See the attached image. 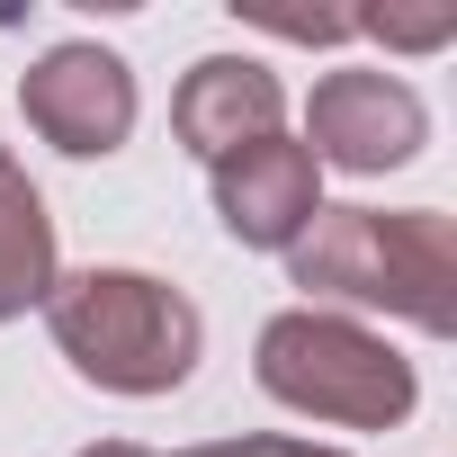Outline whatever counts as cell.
<instances>
[{"label":"cell","instance_id":"8992f818","mask_svg":"<svg viewBox=\"0 0 457 457\" xmlns=\"http://www.w3.org/2000/svg\"><path fill=\"white\" fill-rule=\"evenodd\" d=\"M215 188V224L234 234L243 252H287L305 224L323 215V170L296 135H270V144H243L206 170Z\"/></svg>","mask_w":457,"mask_h":457},{"label":"cell","instance_id":"7a4b0ae2","mask_svg":"<svg viewBox=\"0 0 457 457\" xmlns=\"http://www.w3.org/2000/svg\"><path fill=\"white\" fill-rule=\"evenodd\" d=\"M46 332L72 359L81 386L126 395V403H153V395L188 386V368L206 350L197 305L153 270H72V278H54Z\"/></svg>","mask_w":457,"mask_h":457},{"label":"cell","instance_id":"52a82bcc","mask_svg":"<svg viewBox=\"0 0 457 457\" xmlns=\"http://www.w3.org/2000/svg\"><path fill=\"white\" fill-rule=\"evenodd\" d=\"M170 135L215 170L224 153L287 135V81H278L261 54H206V63H188L179 90H170Z\"/></svg>","mask_w":457,"mask_h":457},{"label":"cell","instance_id":"6da1fadb","mask_svg":"<svg viewBox=\"0 0 457 457\" xmlns=\"http://www.w3.org/2000/svg\"><path fill=\"white\" fill-rule=\"evenodd\" d=\"M287 278L305 305L395 314L430 341L457 332V224L439 206H323L287 243Z\"/></svg>","mask_w":457,"mask_h":457},{"label":"cell","instance_id":"5b68a950","mask_svg":"<svg viewBox=\"0 0 457 457\" xmlns=\"http://www.w3.org/2000/svg\"><path fill=\"white\" fill-rule=\"evenodd\" d=\"M296 144L314 153V170L386 179V170L421 162V144H430V108H421V90H412L403 72H368V63H350V72H323V81H314V99H305V135H296Z\"/></svg>","mask_w":457,"mask_h":457},{"label":"cell","instance_id":"3957f363","mask_svg":"<svg viewBox=\"0 0 457 457\" xmlns=\"http://www.w3.org/2000/svg\"><path fill=\"white\" fill-rule=\"evenodd\" d=\"M252 377H261L270 403H287L305 421H332V430H395L421 403L412 359L386 332H368L359 314H323V305L270 314L261 341H252Z\"/></svg>","mask_w":457,"mask_h":457},{"label":"cell","instance_id":"ba28073f","mask_svg":"<svg viewBox=\"0 0 457 457\" xmlns=\"http://www.w3.org/2000/svg\"><path fill=\"white\" fill-rule=\"evenodd\" d=\"M63 261H54V215L37 197V179L19 170V153L0 144V323H19L54 296Z\"/></svg>","mask_w":457,"mask_h":457},{"label":"cell","instance_id":"30bf717a","mask_svg":"<svg viewBox=\"0 0 457 457\" xmlns=\"http://www.w3.org/2000/svg\"><path fill=\"white\" fill-rule=\"evenodd\" d=\"M448 10H430V19H359V37H386V46H412V54H430V46H448Z\"/></svg>","mask_w":457,"mask_h":457},{"label":"cell","instance_id":"9c48e42d","mask_svg":"<svg viewBox=\"0 0 457 457\" xmlns=\"http://www.w3.org/2000/svg\"><path fill=\"white\" fill-rule=\"evenodd\" d=\"M179 457H350V448L287 439V430H252V439H206V448H179Z\"/></svg>","mask_w":457,"mask_h":457},{"label":"cell","instance_id":"277c9868","mask_svg":"<svg viewBox=\"0 0 457 457\" xmlns=\"http://www.w3.org/2000/svg\"><path fill=\"white\" fill-rule=\"evenodd\" d=\"M19 117H28L54 153L108 162V153H126V135H135V117H144V90H135V63H126L117 46L63 37V46H46V54L19 72Z\"/></svg>","mask_w":457,"mask_h":457},{"label":"cell","instance_id":"8fae6325","mask_svg":"<svg viewBox=\"0 0 457 457\" xmlns=\"http://www.w3.org/2000/svg\"><path fill=\"white\" fill-rule=\"evenodd\" d=\"M81 457H153V448H135V439H99V448H81Z\"/></svg>","mask_w":457,"mask_h":457}]
</instances>
